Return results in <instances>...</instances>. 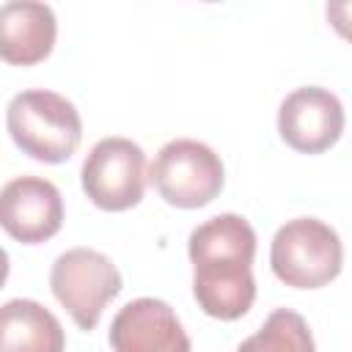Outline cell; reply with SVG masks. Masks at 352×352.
<instances>
[{"mask_svg":"<svg viewBox=\"0 0 352 352\" xmlns=\"http://www.w3.org/2000/svg\"><path fill=\"white\" fill-rule=\"evenodd\" d=\"M187 253L192 261V294L198 308L223 322L245 316L256 300L253 226L234 212L214 214L190 231Z\"/></svg>","mask_w":352,"mask_h":352,"instance_id":"cell-1","label":"cell"},{"mask_svg":"<svg viewBox=\"0 0 352 352\" xmlns=\"http://www.w3.org/2000/svg\"><path fill=\"white\" fill-rule=\"evenodd\" d=\"M6 126L11 140L38 162L69 160L82 138V121L77 107L44 88L16 94L6 107Z\"/></svg>","mask_w":352,"mask_h":352,"instance_id":"cell-2","label":"cell"},{"mask_svg":"<svg viewBox=\"0 0 352 352\" xmlns=\"http://www.w3.org/2000/svg\"><path fill=\"white\" fill-rule=\"evenodd\" d=\"M270 264L286 286L319 289L341 272L344 248L336 228L327 223L316 217H297L275 231Z\"/></svg>","mask_w":352,"mask_h":352,"instance_id":"cell-3","label":"cell"},{"mask_svg":"<svg viewBox=\"0 0 352 352\" xmlns=\"http://www.w3.org/2000/svg\"><path fill=\"white\" fill-rule=\"evenodd\" d=\"M148 179L170 206L198 209L220 195L226 170L212 146L192 138H176L157 151Z\"/></svg>","mask_w":352,"mask_h":352,"instance_id":"cell-4","label":"cell"},{"mask_svg":"<svg viewBox=\"0 0 352 352\" xmlns=\"http://www.w3.org/2000/svg\"><path fill=\"white\" fill-rule=\"evenodd\" d=\"M50 289L80 330H94L104 305L121 292V272L104 253L72 248L55 258Z\"/></svg>","mask_w":352,"mask_h":352,"instance_id":"cell-5","label":"cell"},{"mask_svg":"<svg viewBox=\"0 0 352 352\" xmlns=\"http://www.w3.org/2000/svg\"><path fill=\"white\" fill-rule=\"evenodd\" d=\"M85 195L107 212H124L143 198L146 154L129 138H102L82 162Z\"/></svg>","mask_w":352,"mask_h":352,"instance_id":"cell-6","label":"cell"},{"mask_svg":"<svg viewBox=\"0 0 352 352\" xmlns=\"http://www.w3.org/2000/svg\"><path fill=\"white\" fill-rule=\"evenodd\" d=\"M278 132L294 151H327L344 132V104L322 85H302L280 102Z\"/></svg>","mask_w":352,"mask_h":352,"instance_id":"cell-7","label":"cell"},{"mask_svg":"<svg viewBox=\"0 0 352 352\" xmlns=\"http://www.w3.org/2000/svg\"><path fill=\"white\" fill-rule=\"evenodd\" d=\"M0 226L25 245L55 236L63 226L60 190L41 176H16L0 190Z\"/></svg>","mask_w":352,"mask_h":352,"instance_id":"cell-8","label":"cell"},{"mask_svg":"<svg viewBox=\"0 0 352 352\" xmlns=\"http://www.w3.org/2000/svg\"><path fill=\"white\" fill-rule=\"evenodd\" d=\"M110 346L113 352H190V336L165 300L138 297L113 316Z\"/></svg>","mask_w":352,"mask_h":352,"instance_id":"cell-9","label":"cell"},{"mask_svg":"<svg viewBox=\"0 0 352 352\" xmlns=\"http://www.w3.org/2000/svg\"><path fill=\"white\" fill-rule=\"evenodd\" d=\"M58 33L55 11L38 0L0 6V58L11 66H33L52 52Z\"/></svg>","mask_w":352,"mask_h":352,"instance_id":"cell-10","label":"cell"},{"mask_svg":"<svg viewBox=\"0 0 352 352\" xmlns=\"http://www.w3.org/2000/svg\"><path fill=\"white\" fill-rule=\"evenodd\" d=\"M63 346L66 333L41 302L16 297L0 305V352H63Z\"/></svg>","mask_w":352,"mask_h":352,"instance_id":"cell-11","label":"cell"},{"mask_svg":"<svg viewBox=\"0 0 352 352\" xmlns=\"http://www.w3.org/2000/svg\"><path fill=\"white\" fill-rule=\"evenodd\" d=\"M236 352H316L308 322L292 308H275Z\"/></svg>","mask_w":352,"mask_h":352,"instance_id":"cell-12","label":"cell"},{"mask_svg":"<svg viewBox=\"0 0 352 352\" xmlns=\"http://www.w3.org/2000/svg\"><path fill=\"white\" fill-rule=\"evenodd\" d=\"M6 278H8V253L0 248V289H3Z\"/></svg>","mask_w":352,"mask_h":352,"instance_id":"cell-13","label":"cell"}]
</instances>
